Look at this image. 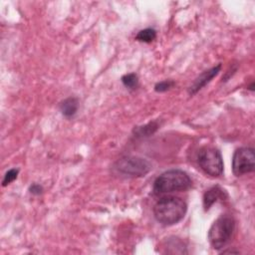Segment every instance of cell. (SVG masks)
<instances>
[{
  "instance_id": "1",
  "label": "cell",
  "mask_w": 255,
  "mask_h": 255,
  "mask_svg": "<svg viewBox=\"0 0 255 255\" xmlns=\"http://www.w3.org/2000/svg\"><path fill=\"white\" fill-rule=\"evenodd\" d=\"M187 211L186 202L180 197L165 196L160 198L153 206V215L162 225L178 223Z\"/></svg>"
},
{
  "instance_id": "2",
  "label": "cell",
  "mask_w": 255,
  "mask_h": 255,
  "mask_svg": "<svg viewBox=\"0 0 255 255\" xmlns=\"http://www.w3.org/2000/svg\"><path fill=\"white\" fill-rule=\"evenodd\" d=\"M192 181L188 174L180 169H170L161 173L153 183L154 194L184 191L191 187Z\"/></svg>"
},
{
  "instance_id": "3",
  "label": "cell",
  "mask_w": 255,
  "mask_h": 255,
  "mask_svg": "<svg viewBox=\"0 0 255 255\" xmlns=\"http://www.w3.org/2000/svg\"><path fill=\"white\" fill-rule=\"evenodd\" d=\"M234 230L235 220L232 216L227 214L219 216L208 231L207 238L210 245L216 250L223 248L231 240Z\"/></svg>"
},
{
  "instance_id": "4",
  "label": "cell",
  "mask_w": 255,
  "mask_h": 255,
  "mask_svg": "<svg viewBox=\"0 0 255 255\" xmlns=\"http://www.w3.org/2000/svg\"><path fill=\"white\" fill-rule=\"evenodd\" d=\"M199 167L207 174L218 177L223 173V159L220 151L214 147L204 146L197 153Z\"/></svg>"
},
{
  "instance_id": "5",
  "label": "cell",
  "mask_w": 255,
  "mask_h": 255,
  "mask_svg": "<svg viewBox=\"0 0 255 255\" xmlns=\"http://www.w3.org/2000/svg\"><path fill=\"white\" fill-rule=\"evenodd\" d=\"M116 169L125 175L131 177L144 176L151 169L148 160L138 156H126L119 159L115 164Z\"/></svg>"
},
{
  "instance_id": "6",
  "label": "cell",
  "mask_w": 255,
  "mask_h": 255,
  "mask_svg": "<svg viewBox=\"0 0 255 255\" xmlns=\"http://www.w3.org/2000/svg\"><path fill=\"white\" fill-rule=\"evenodd\" d=\"M255 169V154L251 147H240L232 157V170L236 176L250 173Z\"/></svg>"
},
{
  "instance_id": "7",
  "label": "cell",
  "mask_w": 255,
  "mask_h": 255,
  "mask_svg": "<svg viewBox=\"0 0 255 255\" xmlns=\"http://www.w3.org/2000/svg\"><path fill=\"white\" fill-rule=\"evenodd\" d=\"M221 69V64H218L215 67H212L211 69L204 71L202 74H200L195 80L194 82L191 84V86L188 89V93L189 95H194L196 94L198 91H200L204 86H206L220 71Z\"/></svg>"
},
{
  "instance_id": "8",
  "label": "cell",
  "mask_w": 255,
  "mask_h": 255,
  "mask_svg": "<svg viewBox=\"0 0 255 255\" xmlns=\"http://www.w3.org/2000/svg\"><path fill=\"white\" fill-rule=\"evenodd\" d=\"M226 196L225 190H223L221 187L218 185L213 186L206 190V192L203 195V206L205 210H208L211 205L216 202L218 199H223Z\"/></svg>"
},
{
  "instance_id": "9",
  "label": "cell",
  "mask_w": 255,
  "mask_h": 255,
  "mask_svg": "<svg viewBox=\"0 0 255 255\" xmlns=\"http://www.w3.org/2000/svg\"><path fill=\"white\" fill-rule=\"evenodd\" d=\"M79 108V100L75 97L65 99L60 104V111L66 118H71L76 115Z\"/></svg>"
},
{
  "instance_id": "10",
  "label": "cell",
  "mask_w": 255,
  "mask_h": 255,
  "mask_svg": "<svg viewBox=\"0 0 255 255\" xmlns=\"http://www.w3.org/2000/svg\"><path fill=\"white\" fill-rule=\"evenodd\" d=\"M155 38H156V31L152 28H146V29L140 30L135 37L137 41L143 42V43H150Z\"/></svg>"
},
{
  "instance_id": "11",
  "label": "cell",
  "mask_w": 255,
  "mask_h": 255,
  "mask_svg": "<svg viewBox=\"0 0 255 255\" xmlns=\"http://www.w3.org/2000/svg\"><path fill=\"white\" fill-rule=\"evenodd\" d=\"M158 128V125L156 122H152L149 123L143 127H138L136 128H134V133L137 136H148L149 134L153 133Z\"/></svg>"
},
{
  "instance_id": "12",
  "label": "cell",
  "mask_w": 255,
  "mask_h": 255,
  "mask_svg": "<svg viewBox=\"0 0 255 255\" xmlns=\"http://www.w3.org/2000/svg\"><path fill=\"white\" fill-rule=\"evenodd\" d=\"M122 83L126 88L133 90L138 86V78L134 73H129L122 77Z\"/></svg>"
},
{
  "instance_id": "13",
  "label": "cell",
  "mask_w": 255,
  "mask_h": 255,
  "mask_svg": "<svg viewBox=\"0 0 255 255\" xmlns=\"http://www.w3.org/2000/svg\"><path fill=\"white\" fill-rule=\"evenodd\" d=\"M18 173H19V169H17V168L9 169L5 173V175H4V178H3V181H2V185L6 186V185L10 184L11 182H13L17 178Z\"/></svg>"
},
{
  "instance_id": "14",
  "label": "cell",
  "mask_w": 255,
  "mask_h": 255,
  "mask_svg": "<svg viewBox=\"0 0 255 255\" xmlns=\"http://www.w3.org/2000/svg\"><path fill=\"white\" fill-rule=\"evenodd\" d=\"M174 86V82L171 81V80H165V81H162V82H159L157 83L155 86H154V90L155 92L157 93H162V92H166L168 91L170 88H172Z\"/></svg>"
},
{
  "instance_id": "15",
  "label": "cell",
  "mask_w": 255,
  "mask_h": 255,
  "mask_svg": "<svg viewBox=\"0 0 255 255\" xmlns=\"http://www.w3.org/2000/svg\"><path fill=\"white\" fill-rule=\"evenodd\" d=\"M29 191H30V193H32L34 195H39L43 192V187L40 184L34 183L29 187Z\"/></svg>"
},
{
  "instance_id": "16",
  "label": "cell",
  "mask_w": 255,
  "mask_h": 255,
  "mask_svg": "<svg viewBox=\"0 0 255 255\" xmlns=\"http://www.w3.org/2000/svg\"><path fill=\"white\" fill-rule=\"evenodd\" d=\"M223 253H238V251H232V250H227V251H223Z\"/></svg>"
}]
</instances>
